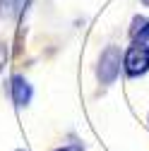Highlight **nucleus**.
I'll return each instance as SVG.
<instances>
[{"label": "nucleus", "instance_id": "f03ea898", "mask_svg": "<svg viewBox=\"0 0 149 151\" xmlns=\"http://www.w3.org/2000/svg\"><path fill=\"white\" fill-rule=\"evenodd\" d=\"M123 67L130 77H142L149 70V46L140 43V41H132V46L123 55Z\"/></svg>", "mask_w": 149, "mask_h": 151}, {"label": "nucleus", "instance_id": "423d86ee", "mask_svg": "<svg viewBox=\"0 0 149 151\" xmlns=\"http://www.w3.org/2000/svg\"><path fill=\"white\" fill-rule=\"evenodd\" d=\"M5 60H7V48L0 43V72H3V67H5Z\"/></svg>", "mask_w": 149, "mask_h": 151}, {"label": "nucleus", "instance_id": "6e6552de", "mask_svg": "<svg viewBox=\"0 0 149 151\" xmlns=\"http://www.w3.org/2000/svg\"><path fill=\"white\" fill-rule=\"evenodd\" d=\"M142 5H144V7H149V0H142Z\"/></svg>", "mask_w": 149, "mask_h": 151}, {"label": "nucleus", "instance_id": "f257e3e1", "mask_svg": "<svg viewBox=\"0 0 149 151\" xmlns=\"http://www.w3.org/2000/svg\"><path fill=\"white\" fill-rule=\"evenodd\" d=\"M120 67H123V55H120V48L118 46H106L101 50V58H99V67H96V74H99V82L101 84H113L120 74Z\"/></svg>", "mask_w": 149, "mask_h": 151}, {"label": "nucleus", "instance_id": "0eeeda50", "mask_svg": "<svg viewBox=\"0 0 149 151\" xmlns=\"http://www.w3.org/2000/svg\"><path fill=\"white\" fill-rule=\"evenodd\" d=\"M55 151H84V149L77 146V144H70V146H60V149H55Z\"/></svg>", "mask_w": 149, "mask_h": 151}, {"label": "nucleus", "instance_id": "1a4fd4ad", "mask_svg": "<svg viewBox=\"0 0 149 151\" xmlns=\"http://www.w3.org/2000/svg\"><path fill=\"white\" fill-rule=\"evenodd\" d=\"M20 151H24V149H20Z\"/></svg>", "mask_w": 149, "mask_h": 151}, {"label": "nucleus", "instance_id": "7ed1b4c3", "mask_svg": "<svg viewBox=\"0 0 149 151\" xmlns=\"http://www.w3.org/2000/svg\"><path fill=\"white\" fill-rule=\"evenodd\" d=\"M10 91H12V101H14V106H27L29 101H31V96H34V89H31V84L22 77V74H14L12 77V82H10Z\"/></svg>", "mask_w": 149, "mask_h": 151}, {"label": "nucleus", "instance_id": "39448f33", "mask_svg": "<svg viewBox=\"0 0 149 151\" xmlns=\"http://www.w3.org/2000/svg\"><path fill=\"white\" fill-rule=\"evenodd\" d=\"M24 5L27 0H0V17L5 19H14L24 12Z\"/></svg>", "mask_w": 149, "mask_h": 151}, {"label": "nucleus", "instance_id": "20e7f679", "mask_svg": "<svg viewBox=\"0 0 149 151\" xmlns=\"http://www.w3.org/2000/svg\"><path fill=\"white\" fill-rule=\"evenodd\" d=\"M130 39L140 41V43H149V19L142 14H137L132 24H130Z\"/></svg>", "mask_w": 149, "mask_h": 151}]
</instances>
